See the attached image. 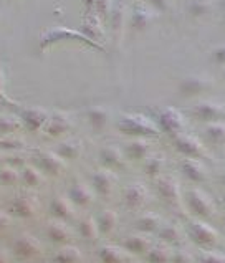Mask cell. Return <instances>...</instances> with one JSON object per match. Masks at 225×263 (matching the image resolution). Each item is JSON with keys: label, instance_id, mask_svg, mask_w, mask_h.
<instances>
[{"label": "cell", "instance_id": "cell-7", "mask_svg": "<svg viewBox=\"0 0 225 263\" xmlns=\"http://www.w3.org/2000/svg\"><path fill=\"white\" fill-rule=\"evenodd\" d=\"M172 139H174V147L177 149V153H181L184 157L200 159V157H204L207 154L205 146L202 144L196 136H192V134L187 131L177 134V136H174Z\"/></svg>", "mask_w": 225, "mask_h": 263}, {"label": "cell", "instance_id": "cell-3", "mask_svg": "<svg viewBox=\"0 0 225 263\" xmlns=\"http://www.w3.org/2000/svg\"><path fill=\"white\" fill-rule=\"evenodd\" d=\"M185 200L187 205H189L191 212L196 214L199 219H209L215 214V204L211 199V195L205 194L202 189H189L185 192Z\"/></svg>", "mask_w": 225, "mask_h": 263}, {"label": "cell", "instance_id": "cell-6", "mask_svg": "<svg viewBox=\"0 0 225 263\" xmlns=\"http://www.w3.org/2000/svg\"><path fill=\"white\" fill-rule=\"evenodd\" d=\"M214 86V78L207 77L204 73H192L185 77L179 85V93L185 98H192L202 93H207Z\"/></svg>", "mask_w": 225, "mask_h": 263}, {"label": "cell", "instance_id": "cell-34", "mask_svg": "<svg viewBox=\"0 0 225 263\" xmlns=\"http://www.w3.org/2000/svg\"><path fill=\"white\" fill-rule=\"evenodd\" d=\"M172 263H192V257L189 252L177 250L172 253Z\"/></svg>", "mask_w": 225, "mask_h": 263}, {"label": "cell", "instance_id": "cell-9", "mask_svg": "<svg viewBox=\"0 0 225 263\" xmlns=\"http://www.w3.org/2000/svg\"><path fill=\"white\" fill-rule=\"evenodd\" d=\"M181 171L192 182H204V180H207L205 166L199 159H194V157H184L181 162Z\"/></svg>", "mask_w": 225, "mask_h": 263}, {"label": "cell", "instance_id": "cell-36", "mask_svg": "<svg viewBox=\"0 0 225 263\" xmlns=\"http://www.w3.org/2000/svg\"><path fill=\"white\" fill-rule=\"evenodd\" d=\"M25 180H27V184H30V185H39L40 184V176L36 174L33 169H27L25 171Z\"/></svg>", "mask_w": 225, "mask_h": 263}, {"label": "cell", "instance_id": "cell-16", "mask_svg": "<svg viewBox=\"0 0 225 263\" xmlns=\"http://www.w3.org/2000/svg\"><path fill=\"white\" fill-rule=\"evenodd\" d=\"M100 257L104 263H126L127 252L118 247H103L100 252Z\"/></svg>", "mask_w": 225, "mask_h": 263}, {"label": "cell", "instance_id": "cell-15", "mask_svg": "<svg viewBox=\"0 0 225 263\" xmlns=\"http://www.w3.org/2000/svg\"><path fill=\"white\" fill-rule=\"evenodd\" d=\"M124 247L131 253H147L151 250V240L144 235H131L124 240Z\"/></svg>", "mask_w": 225, "mask_h": 263}, {"label": "cell", "instance_id": "cell-38", "mask_svg": "<svg viewBox=\"0 0 225 263\" xmlns=\"http://www.w3.org/2000/svg\"><path fill=\"white\" fill-rule=\"evenodd\" d=\"M98 2V9L104 13L108 10V7H109V0H96Z\"/></svg>", "mask_w": 225, "mask_h": 263}, {"label": "cell", "instance_id": "cell-30", "mask_svg": "<svg viewBox=\"0 0 225 263\" xmlns=\"http://www.w3.org/2000/svg\"><path fill=\"white\" fill-rule=\"evenodd\" d=\"M48 234H50L51 238L57 240V242H65V240L68 238V232H66V229L62 227V225H58V223L50 225Z\"/></svg>", "mask_w": 225, "mask_h": 263}, {"label": "cell", "instance_id": "cell-5", "mask_svg": "<svg viewBox=\"0 0 225 263\" xmlns=\"http://www.w3.org/2000/svg\"><path fill=\"white\" fill-rule=\"evenodd\" d=\"M157 126L161 131L167 133L169 136H177L185 131V119L184 115L176 108H164L157 112Z\"/></svg>", "mask_w": 225, "mask_h": 263}, {"label": "cell", "instance_id": "cell-28", "mask_svg": "<svg viewBox=\"0 0 225 263\" xmlns=\"http://www.w3.org/2000/svg\"><path fill=\"white\" fill-rule=\"evenodd\" d=\"M98 225H96V222L93 219H86L83 220V223H81V234H83L85 238L88 240H93L96 238V235H98Z\"/></svg>", "mask_w": 225, "mask_h": 263}, {"label": "cell", "instance_id": "cell-17", "mask_svg": "<svg viewBox=\"0 0 225 263\" xmlns=\"http://www.w3.org/2000/svg\"><path fill=\"white\" fill-rule=\"evenodd\" d=\"M15 250H17L18 255L22 257H32L36 252H39V243H36V240L30 235H24L17 240V243H15Z\"/></svg>", "mask_w": 225, "mask_h": 263}, {"label": "cell", "instance_id": "cell-44", "mask_svg": "<svg viewBox=\"0 0 225 263\" xmlns=\"http://www.w3.org/2000/svg\"><path fill=\"white\" fill-rule=\"evenodd\" d=\"M223 77H225V71H223Z\"/></svg>", "mask_w": 225, "mask_h": 263}, {"label": "cell", "instance_id": "cell-23", "mask_svg": "<svg viewBox=\"0 0 225 263\" xmlns=\"http://www.w3.org/2000/svg\"><path fill=\"white\" fill-rule=\"evenodd\" d=\"M116 223H118V215L116 212H113V210H104L98 219V227L103 232H111L116 227Z\"/></svg>", "mask_w": 225, "mask_h": 263}, {"label": "cell", "instance_id": "cell-33", "mask_svg": "<svg viewBox=\"0 0 225 263\" xmlns=\"http://www.w3.org/2000/svg\"><path fill=\"white\" fill-rule=\"evenodd\" d=\"M15 212L18 215H30L33 212V207L30 205V202H27L25 199H20L15 202Z\"/></svg>", "mask_w": 225, "mask_h": 263}, {"label": "cell", "instance_id": "cell-20", "mask_svg": "<svg viewBox=\"0 0 225 263\" xmlns=\"http://www.w3.org/2000/svg\"><path fill=\"white\" fill-rule=\"evenodd\" d=\"M138 229L142 232H156L161 229V217L157 214L147 212L138 219Z\"/></svg>", "mask_w": 225, "mask_h": 263}, {"label": "cell", "instance_id": "cell-4", "mask_svg": "<svg viewBox=\"0 0 225 263\" xmlns=\"http://www.w3.org/2000/svg\"><path fill=\"white\" fill-rule=\"evenodd\" d=\"M187 112H189L194 119H199V121H204V123L220 121V119L225 118V103L215 101V100H204L191 106Z\"/></svg>", "mask_w": 225, "mask_h": 263}, {"label": "cell", "instance_id": "cell-32", "mask_svg": "<svg viewBox=\"0 0 225 263\" xmlns=\"http://www.w3.org/2000/svg\"><path fill=\"white\" fill-rule=\"evenodd\" d=\"M80 258V255L78 252L74 250V249H66V250H62L58 253V257H57V261L58 263H74Z\"/></svg>", "mask_w": 225, "mask_h": 263}, {"label": "cell", "instance_id": "cell-43", "mask_svg": "<svg viewBox=\"0 0 225 263\" xmlns=\"http://www.w3.org/2000/svg\"><path fill=\"white\" fill-rule=\"evenodd\" d=\"M223 222H225V215H223Z\"/></svg>", "mask_w": 225, "mask_h": 263}, {"label": "cell", "instance_id": "cell-21", "mask_svg": "<svg viewBox=\"0 0 225 263\" xmlns=\"http://www.w3.org/2000/svg\"><path fill=\"white\" fill-rule=\"evenodd\" d=\"M40 162H42V166H43L45 169H47L48 172H51V174H58V172L63 169V162H62V159H58L57 156L48 154V153L40 154Z\"/></svg>", "mask_w": 225, "mask_h": 263}, {"label": "cell", "instance_id": "cell-22", "mask_svg": "<svg viewBox=\"0 0 225 263\" xmlns=\"http://www.w3.org/2000/svg\"><path fill=\"white\" fill-rule=\"evenodd\" d=\"M71 199L74 202H78V204H81V205H86V204H89V202L93 200V194L86 185L80 184V185L73 187V189H71Z\"/></svg>", "mask_w": 225, "mask_h": 263}, {"label": "cell", "instance_id": "cell-2", "mask_svg": "<svg viewBox=\"0 0 225 263\" xmlns=\"http://www.w3.org/2000/svg\"><path fill=\"white\" fill-rule=\"evenodd\" d=\"M119 127L126 134H136V136H156L159 133V126L153 119L141 115H124L119 121Z\"/></svg>", "mask_w": 225, "mask_h": 263}, {"label": "cell", "instance_id": "cell-13", "mask_svg": "<svg viewBox=\"0 0 225 263\" xmlns=\"http://www.w3.org/2000/svg\"><path fill=\"white\" fill-rule=\"evenodd\" d=\"M185 7L194 18H205L214 10V0H187Z\"/></svg>", "mask_w": 225, "mask_h": 263}, {"label": "cell", "instance_id": "cell-19", "mask_svg": "<svg viewBox=\"0 0 225 263\" xmlns=\"http://www.w3.org/2000/svg\"><path fill=\"white\" fill-rule=\"evenodd\" d=\"M146 257L149 263H169L172 261V252H169L167 247L157 245L151 247V250L146 253Z\"/></svg>", "mask_w": 225, "mask_h": 263}, {"label": "cell", "instance_id": "cell-37", "mask_svg": "<svg viewBox=\"0 0 225 263\" xmlns=\"http://www.w3.org/2000/svg\"><path fill=\"white\" fill-rule=\"evenodd\" d=\"M147 4L154 7L157 10H166L167 7L171 5V0H147Z\"/></svg>", "mask_w": 225, "mask_h": 263}, {"label": "cell", "instance_id": "cell-26", "mask_svg": "<svg viewBox=\"0 0 225 263\" xmlns=\"http://www.w3.org/2000/svg\"><path fill=\"white\" fill-rule=\"evenodd\" d=\"M101 157H103L104 164H109V166H119V164H121V161H123L121 159V153H119L118 149H115V147L104 149Z\"/></svg>", "mask_w": 225, "mask_h": 263}, {"label": "cell", "instance_id": "cell-14", "mask_svg": "<svg viewBox=\"0 0 225 263\" xmlns=\"http://www.w3.org/2000/svg\"><path fill=\"white\" fill-rule=\"evenodd\" d=\"M159 232V237L164 240L166 243L171 245H179L184 242V232L182 229L179 227L176 223H167V225H161V229L157 230Z\"/></svg>", "mask_w": 225, "mask_h": 263}, {"label": "cell", "instance_id": "cell-31", "mask_svg": "<svg viewBox=\"0 0 225 263\" xmlns=\"http://www.w3.org/2000/svg\"><path fill=\"white\" fill-rule=\"evenodd\" d=\"M53 212L58 217H63V219H66V217H71V207L66 204V200L57 199L55 204H53Z\"/></svg>", "mask_w": 225, "mask_h": 263}, {"label": "cell", "instance_id": "cell-29", "mask_svg": "<svg viewBox=\"0 0 225 263\" xmlns=\"http://www.w3.org/2000/svg\"><path fill=\"white\" fill-rule=\"evenodd\" d=\"M199 260L200 263H225V255L214 250H205L200 253Z\"/></svg>", "mask_w": 225, "mask_h": 263}, {"label": "cell", "instance_id": "cell-35", "mask_svg": "<svg viewBox=\"0 0 225 263\" xmlns=\"http://www.w3.org/2000/svg\"><path fill=\"white\" fill-rule=\"evenodd\" d=\"M212 57H214V60H215V63L225 65V43H222V45H219V47H215V48H214Z\"/></svg>", "mask_w": 225, "mask_h": 263}, {"label": "cell", "instance_id": "cell-24", "mask_svg": "<svg viewBox=\"0 0 225 263\" xmlns=\"http://www.w3.org/2000/svg\"><path fill=\"white\" fill-rule=\"evenodd\" d=\"M127 154L134 157V159H142V157H146L149 154V142L142 139L131 142V144L127 146Z\"/></svg>", "mask_w": 225, "mask_h": 263}, {"label": "cell", "instance_id": "cell-42", "mask_svg": "<svg viewBox=\"0 0 225 263\" xmlns=\"http://www.w3.org/2000/svg\"><path fill=\"white\" fill-rule=\"evenodd\" d=\"M223 202H225V194H223Z\"/></svg>", "mask_w": 225, "mask_h": 263}, {"label": "cell", "instance_id": "cell-41", "mask_svg": "<svg viewBox=\"0 0 225 263\" xmlns=\"http://www.w3.org/2000/svg\"><path fill=\"white\" fill-rule=\"evenodd\" d=\"M222 182H223V185H225V169L222 171Z\"/></svg>", "mask_w": 225, "mask_h": 263}, {"label": "cell", "instance_id": "cell-18", "mask_svg": "<svg viewBox=\"0 0 225 263\" xmlns=\"http://www.w3.org/2000/svg\"><path fill=\"white\" fill-rule=\"evenodd\" d=\"M93 182H95V189L98 192L109 194L113 191V187H115V176H113L111 172H108V171L98 172V174L95 176Z\"/></svg>", "mask_w": 225, "mask_h": 263}, {"label": "cell", "instance_id": "cell-12", "mask_svg": "<svg viewBox=\"0 0 225 263\" xmlns=\"http://www.w3.org/2000/svg\"><path fill=\"white\" fill-rule=\"evenodd\" d=\"M204 134L209 139V142H212L215 146H222L225 142V123L223 121L205 123Z\"/></svg>", "mask_w": 225, "mask_h": 263}, {"label": "cell", "instance_id": "cell-11", "mask_svg": "<svg viewBox=\"0 0 225 263\" xmlns=\"http://www.w3.org/2000/svg\"><path fill=\"white\" fill-rule=\"evenodd\" d=\"M124 199H126V204L129 207H134V209L142 207L147 200L146 187L142 184H131L124 192Z\"/></svg>", "mask_w": 225, "mask_h": 263}, {"label": "cell", "instance_id": "cell-39", "mask_svg": "<svg viewBox=\"0 0 225 263\" xmlns=\"http://www.w3.org/2000/svg\"><path fill=\"white\" fill-rule=\"evenodd\" d=\"M7 223H9V217H7L4 212H0V227H4Z\"/></svg>", "mask_w": 225, "mask_h": 263}, {"label": "cell", "instance_id": "cell-1", "mask_svg": "<svg viewBox=\"0 0 225 263\" xmlns=\"http://www.w3.org/2000/svg\"><path fill=\"white\" fill-rule=\"evenodd\" d=\"M187 237L200 247H214L219 242V232L202 219H192L187 223Z\"/></svg>", "mask_w": 225, "mask_h": 263}, {"label": "cell", "instance_id": "cell-27", "mask_svg": "<svg viewBox=\"0 0 225 263\" xmlns=\"http://www.w3.org/2000/svg\"><path fill=\"white\" fill-rule=\"evenodd\" d=\"M123 24H124V7L118 5L115 12H113V32H115V35L121 33Z\"/></svg>", "mask_w": 225, "mask_h": 263}, {"label": "cell", "instance_id": "cell-25", "mask_svg": "<svg viewBox=\"0 0 225 263\" xmlns=\"http://www.w3.org/2000/svg\"><path fill=\"white\" fill-rule=\"evenodd\" d=\"M146 171H147V174H151V176H156V174H159L161 169L164 167V156L162 154H154V156H149L146 157Z\"/></svg>", "mask_w": 225, "mask_h": 263}, {"label": "cell", "instance_id": "cell-10", "mask_svg": "<svg viewBox=\"0 0 225 263\" xmlns=\"http://www.w3.org/2000/svg\"><path fill=\"white\" fill-rule=\"evenodd\" d=\"M154 13L151 10V7L146 5L144 2H136L133 9V27L136 30L146 28L153 22Z\"/></svg>", "mask_w": 225, "mask_h": 263}, {"label": "cell", "instance_id": "cell-40", "mask_svg": "<svg viewBox=\"0 0 225 263\" xmlns=\"http://www.w3.org/2000/svg\"><path fill=\"white\" fill-rule=\"evenodd\" d=\"M7 261V257H5V253H4V250L0 249V263H5Z\"/></svg>", "mask_w": 225, "mask_h": 263}, {"label": "cell", "instance_id": "cell-8", "mask_svg": "<svg viewBox=\"0 0 225 263\" xmlns=\"http://www.w3.org/2000/svg\"><path fill=\"white\" fill-rule=\"evenodd\" d=\"M157 192L161 194V197L169 202V204H179L181 202V189L176 179L169 176H162L157 179Z\"/></svg>", "mask_w": 225, "mask_h": 263}]
</instances>
